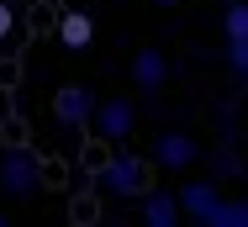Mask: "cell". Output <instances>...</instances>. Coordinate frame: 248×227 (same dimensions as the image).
I'll return each instance as SVG.
<instances>
[{"instance_id": "1", "label": "cell", "mask_w": 248, "mask_h": 227, "mask_svg": "<svg viewBox=\"0 0 248 227\" xmlns=\"http://www.w3.org/2000/svg\"><path fill=\"white\" fill-rule=\"evenodd\" d=\"M95 185L106 190V195H116V201H132V195H143L148 190V164L138 159V153H111V159H100L95 169Z\"/></svg>"}, {"instance_id": "2", "label": "cell", "mask_w": 248, "mask_h": 227, "mask_svg": "<svg viewBox=\"0 0 248 227\" xmlns=\"http://www.w3.org/2000/svg\"><path fill=\"white\" fill-rule=\"evenodd\" d=\"M138 127V106H132V95H106L95 100V111H90V127L85 132H95L100 143H111V148H122L127 137Z\"/></svg>"}, {"instance_id": "3", "label": "cell", "mask_w": 248, "mask_h": 227, "mask_svg": "<svg viewBox=\"0 0 248 227\" xmlns=\"http://www.w3.org/2000/svg\"><path fill=\"white\" fill-rule=\"evenodd\" d=\"M37 185H43V164L27 148H5L0 153V190L5 195H32Z\"/></svg>"}, {"instance_id": "4", "label": "cell", "mask_w": 248, "mask_h": 227, "mask_svg": "<svg viewBox=\"0 0 248 227\" xmlns=\"http://www.w3.org/2000/svg\"><path fill=\"white\" fill-rule=\"evenodd\" d=\"M90 111H95V95L85 90V85H63V90L53 95V116H58V127H90Z\"/></svg>"}, {"instance_id": "5", "label": "cell", "mask_w": 248, "mask_h": 227, "mask_svg": "<svg viewBox=\"0 0 248 227\" xmlns=\"http://www.w3.org/2000/svg\"><path fill=\"white\" fill-rule=\"evenodd\" d=\"M153 164L158 169H190L196 164V137L190 132H158L153 137Z\"/></svg>"}, {"instance_id": "6", "label": "cell", "mask_w": 248, "mask_h": 227, "mask_svg": "<svg viewBox=\"0 0 248 227\" xmlns=\"http://www.w3.org/2000/svg\"><path fill=\"white\" fill-rule=\"evenodd\" d=\"M138 201H143V211H138L143 227H174L180 222V195L174 190H143Z\"/></svg>"}, {"instance_id": "7", "label": "cell", "mask_w": 248, "mask_h": 227, "mask_svg": "<svg viewBox=\"0 0 248 227\" xmlns=\"http://www.w3.org/2000/svg\"><path fill=\"white\" fill-rule=\"evenodd\" d=\"M164 80H169V58H164L158 48L132 53V85H138V90H158Z\"/></svg>"}, {"instance_id": "8", "label": "cell", "mask_w": 248, "mask_h": 227, "mask_svg": "<svg viewBox=\"0 0 248 227\" xmlns=\"http://www.w3.org/2000/svg\"><path fill=\"white\" fill-rule=\"evenodd\" d=\"M217 195H222V190H217L211 180H190L185 190H180V217H190V222H206V211L217 206Z\"/></svg>"}, {"instance_id": "9", "label": "cell", "mask_w": 248, "mask_h": 227, "mask_svg": "<svg viewBox=\"0 0 248 227\" xmlns=\"http://www.w3.org/2000/svg\"><path fill=\"white\" fill-rule=\"evenodd\" d=\"M58 43L63 48H90L95 43V16L90 11H63L58 16Z\"/></svg>"}, {"instance_id": "10", "label": "cell", "mask_w": 248, "mask_h": 227, "mask_svg": "<svg viewBox=\"0 0 248 227\" xmlns=\"http://www.w3.org/2000/svg\"><path fill=\"white\" fill-rule=\"evenodd\" d=\"M206 227H248V201H227V195H217V206L206 211Z\"/></svg>"}, {"instance_id": "11", "label": "cell", "mask_w": 248, "mask_h": 227, "mask_svg": "<svg viewBox=\"0 0 248 227\" xmlns=\"http://www.w3.org/2000/svg\"><path fill=\"white\" fill-rule=\"evenodd\" d=\"M222 32H227V37H248V0H227Z\"/></svg>"}, {"instance_id": "12", "label": "cell", "mask_w": 248, "mask_h": 227, "mask_svg": "<svg viewBox=\"0 0 248 227\" xmlns=\"http://www.w3.org/2000/svg\"><path fill=\"white\" fill-rule=\"evenodd\" d=\"M227 69L248 80V37H227Z\"/></svg>"}, {"instance_id": "13", "label": "cell", "mask_w": 248, "mask_h": 227, "mask_svg": "<svg viewBox=\"0 0 248 227\" xmlns=\"http://www.w3.org/2000/svg\"><path fill=\"white\" fill-rule=\"evenodd\" d=\"M11 27H16V5L0 0V37H11Z\"/></svg>"}, {"instance_id": "14", "label": "cell", "mask_w": 248, "mask_h": 227, "mask_svg": "<svg viewBox=\"0 0 248 227\" xmlns=\"http://www.w3.org/2000/svg\"><path fill=\"white\" fill-rule=\"evenodd\" d=\"M153 5H180V0H153Z\"/></svg>"}, {"instance_id": "15", "label": "cell", "mask_w": 248, "mask_h": 227, "mask_svg": "<svg viewBox=\"0 0 248 227\" xmlns=\"http://www.w3.org/2000/svg\"><path fill=\"white\" fill-rule=\"evenodd\" d=\"M222 5H227V0H222Z\"/></svg>"}]
</instances>
